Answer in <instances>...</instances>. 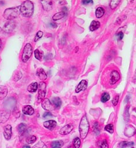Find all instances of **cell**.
I'll return each instance as SVG.
<instances>
[{"instance_id":"obj_11","label":"cell","mask_w":136,"mask_h":148,"mask_svg":"<svg viewBox=\"0 0 136 148\" xmlns=\"http://www.w3.org/2000/svg\"><path fill=\"white\" fill-rule=\"evenodd\" d=\"M87 87V82L85 80H82L76 87L75 90L76 93H79L81 91L85 90Z\"/></svg>"},{"instance_id":"obj_17","label":"cell","mask_w":136,"mask_h":148,"mask_svg":"<svg viewBox=\"0 0 136 148\" xmlns=\"http://www.w3.org/2000/svg\"><path fill=\"white\" fill-rule=\"evenodd\" d=\"M52 104L56 109H59L61 106V104H62V101H61V99L58 98V97L53 98L52 99Z\"/></svg>"},{"instance_id":"obj_23","label":"cell","mask_w":136,"mask_h":148,"mask_svg":"<svg viewBox=\"0 0 136 148\" xmlns=\"http://www.w3.org/2000/svg\"><path fill=\"white\" fill-rule=\"evenodd\" d=\"M105 13L104 9L102 8V7L97 8L95 11V15L97 18H101L104 16Z\"/></svg>"},{"instance_id":"obj_33","label":"cell","mask_w":136,"mask_h":148,"mask_svg":"<svg viewBox=\"0 0 136 148\" xmlns=\"http://www.w3.org/2000/svg\"><path fill=\"white\" fill-rule=\"evenodd\" d=\"M37 138L36 136H30L29 137L27 138L26 139V142L28 143H30V144H31V143H34L36 141Z\"/></svg>"},{"instance_id":"obj_37","label":"cell","mask_w":136,"mask_h":148,"mask_svg":"<svg viewBox=\"0 0 136 148\" xmlns=\"http://www.w3.org/2000/svg\"><path fill=\"white\" fill-rule=\"evenodd\" d=\"M119 95H116L114 99H113L112 102V104H114V106H115L117 105V103H118V101H119Z\"/></svg>"},{"instance_id":"obj_2","label":"cell","mask_w":136,"mask_h":148,"mask_svg":"<svg viewBox=\"0 0 136 148\" xmlns=\"http://www.w3.org/2000/svg\"><path fill=\"white\" fill-rule=\"evenodd\" d=\"M89 123H88L86 115H84L82 118L80 125H79V132H80L81 138L84 139L86 138L88 130H89Z\"/></svg>"},{"instance_id":"obj_13","label":"cell","mask_w":136,"mask_h":148,"mask_svg":"<svg viewBox=\"0 0 136 148\" xmlns=\"http://www.w3.org/2000/svg\"><path fill=\"white\" fill-rule=\"evenodd\" d=\"M44 127L46 128L49 130H53L56 125V122L54 120H49L44 123Z\"/></svg>"},{"instance_id":"obj_34","label":"cell","mask_w":136,"mask_h":148,"mask_svg":"<svg viewBox=\"0 0 136 148\" xmlns=\"http://www.w3.org/2000/svg\"><path fill=\"white\" fill-rule=\"evenodd\" d=\"M35 57L39 61H41L42 58V54L39 51V50H36L34 51Z\"/></svg>"},{"instance_id":"obj_7","label":"cell","mask_w":136,"mask_h":148,"mask_svg":"<svg viewBox=\"0 0 136 148\" xmlns=\"http://www.w3.org/2000/svg\"><path fill=\"white\" fill-rule=\"evenodd\" d=\"M120 76L119 72L117 71L114 70L111 73V79H110L109 84L111 85H114L119 81Z\"/></svg>"},{"instance_id":"obj_24","label":"cell","mask_w":136,"mask_h":148,"mask_svg":"<svg viewBox=\"0 0 136 148\" xmlns=\"http://www.w3.org/2000/svg\"><path fill=\"white\" fill-rule=\"evenodd\" d=\"M65 12L64 11H61L59 12H58L53 15L52 17V19L53 21H58V20H59L61 19H62V18H63L65 16Z\"/></svg>"},{"instance_id":"obj_21","label":"cell","mask_w":136,"mask_h":148,"mask_svg":"<svg viewBox=\"0 0 136 148\" xmlns=\"http://www.w3.org/2000/svg\"><path fill=\"white\" fill-rule=\"evenodd\" d=\"M27 131V127L24 124L21 123L18 126V132L21 135H22L24 134Z\"/></svg>"},{"instance_id":"obj_36","label":"cell","mask_w":136,"mask_h":148,"mask_svg":"<svg viewBox=\"0 0 136 148\" xmlns=\"http://www.w3.org/2000/svg\"><path fill=\"white\" fill-rule=\"evenodd\" d=\"M22 73H21V72L18 71L17 74H15L13 79H14L15 81H18V80H19L20 79H21V78H22Z\"/></svg>"},{"instance_id":"obj_27","label":"cell","mask_w":136,"mask_h":148,"mask_svg":"<svg viewBox=\"0 0 136 148\" xmlns=\"http://www.w3.org/2000/svg\"><path fill=\"white\" fill-rule=\"evenodd\" d=\"M120 2V1H119V0H112V1H111V2H110V7L112 10H114L118 6Z\"/></svg>"},{"instance_id":"obj_45","label":"cell","mask_w":136,"mask_h":148,"mask_svg":"<svg viewBox=\"0 0 136 148\" xmlns=\"http://www.w3.org/2000/svg\"><path fill=\"white\" fill-rule=\"evenodd\" d=\"M135 110H136V109H135Z\"/></svg>"},{"instance_id":"obj_20","label":"cell","mask_w":136,"mask_h":148,"mask_svg":"<svg viewBox=\"0 0 136 148\" xmlns=\"http://www.w3.org/2000/svg\"><path fill=\"white\" fill-rule=\"evenodd\" d=\"M100 23L98 21H92V22L91 23L90 26V30H91V32L94 31V30H97L100 27Z\"/></svg>"},{"instance_id":"obj_41","label":"cell","mask_w":136,"mask_h":148,"mask_svg":"<svg viewBox=\"0 0 136 148\" xmlns=\"http://www.w3.org/2000/svg\"><path fill=\"white\" fill-rule=\"evenodd\" d=\"M50 26H51V27H57V25H56L55 23H51V24H50Z\"/></svg>"},{"instance_id":"obj_16","label":"cell","mask_w":136,"mask_h":148,"mask_svg":"<svg viewBox=\"0 0 136 148\" xmlns=\"http://www.w3.org/2000/svg\"><path fill=\"white\" fill-rule=\"evenodd\" d=\"M42 3L44 10L50 11L52 8V2L51 1H42Z\"/></svg>"},{"instance_id":"obj_9","label":"cell","mask_w":136,"mask_h":148,"mask_svg":"<svg viewBox=\"0 0 136 148\" xmlns=\"http://www.w3.org/2000/svg\"><path fill=\"white\" fill-rule=\"evenodd\" d=\"M73 129V126L71 124H67L62 127L59 131V134L62 135H68L72 132Z\"/></svg>"},{"instance_id":"obj_43","label":"cell","mask_w":136,"mask_h":148,"mask_svg":"<svg viewBox=\"0 0 136 148\" xmlns=\"http://www.w3.org/2000/svg\"><path fill=\"white\" fill-rule=\"evenodd\" d=\"M1 46H2V41H1V40L0 39V49L1 48Z\"/></svg>"},{"instance_id":"obj_1","label":"cell","mask_w":136,"mask_h":148,"mask_svg":"<svg viewBox=\"0 0 136 148\" xmlns=\"http://www.w3.org/2000/svg\"><path fill=\"white\" fill-rule=\"evenodd\" d=\"M34 12V5L30 1H25L21 5V13L23 16L29 18Z\"/></svg>"},{"instance_id":"obj_10","label":"cell","mask_w":136,"mask_h":148,"mask_svg":"<svg viewBox=\"0 0 136 148\" xmlns=\"http://www.w3.org/2000/svg\"><path fill=\"white\" fill-rule=\"evenodd\" d=\"M3 134L5 139L10 140L12 136V126L10 125H7L5 126Z\"/></svg>"},{"instance_id":"obj_29","label":"cell","mask_w":136,"mask_h":148,"mask_svg":"<svg viewBox=\"0 0 136 148\" xmlns=\"http://www.w3.org/2000/svg\"><path fill=\"white\" fill-rule=\"evenodd\" d=\"M93 131H94L95 133L97 135H98V134H100V126H99L98 123L95 122L94 124H93Z\"/></svg>"},{"instance_id":"obj_35","label":"cell","mask_w":136,"mask_h":148,"mask_svg":"<svg viewBox=\"0 0 136 148\" xmlns=\"http://www.w3.org/2000/svg\"><path fill=\"white\" fill-rule=\"evenodd\" d=\"M42 36H43V32L42 31H39L36 34V37H35L34 38V41H37V40H39L40 38L42 37Z\"/></svg>"},{"instance_id":"obj_28","label":"cell","mask_w":136,"mask_h":148,"mask_svg":"<svg viewBox=\"0 0 136 148\" xmlns=\"http://www.w3.org/2000/svg\"><path fill=\"white\" fill-rule=\"evenodd\" d=\"M110 99V96L108 93H104L102 94L101 98V100L102 103H105L107 101H108Z\"/></svg>"},{"instance_id":"obj_44","label":"cell","mask_w":136,"mask_h":148,"mask_svg":"<svg viewBox=\"0 0 136 148\" xmlns=\"http://www.w3.org/2000/svg\"><path fill=\"white\" fill-rule=\"evenodd\" d=\"M72 148V147H69V148Z\"/></svg>"},{"instance_id":"obj_12","label":"cell","mask_w":136,"mask_h":148,"mask_svg":"<svg viewBox=\"0 0 136 148\" xmlns=\"http://www.w3.org/2000/svg\"><path fill=\"white\" fill-rule=\"evenodd\" d=\"M10 115V112L8 111L0 110V123H5Z\"/></svg>"},{"instance_id":"obj_4","label":"cell","mask_w":136,"mask_h":148,"mask_svg":"<svg viewBox=\"0 0 136 148\" xmlns=\"http://www.w3.org/2000/svg\"><path fill=\"white\" fill-rule=\"evenodd\" d=\"M33 53V47L30 43H27L24 46L22 55V61L23 62H27Z\"/></svg>"},{"instance_id":"obj_22","label":"cell","mask_w":136,"mask_h":148,"mask_svg":"<svg viewBox=\"0 0 136 148\" xmlns=\"http://www.w3.org/2000/svg\"><path fill=\"white\" fill-rule=\"evenodd\" d=\"M63 145V142L61 140L53 141L51 143L52 148H61Z\"/></svg>"},{"instance_id":"obj_39","label":"cell","mask_w":136,"mask_h":148,"mask_svg":"<svg viewBox=\"0 0 136 148\" xmlns=\"http://www.w3.org/2000/svg\"><path fill=\"white\" fill-rule=\"evenodd\" d=\"M52 114L50 112H45V113L44 114H43V118H47V117H52Z\"/></svg>"},{"instance_id":"obj_14","label":"cell","mask_w":136,"mask_h":148,"mask_svg":"<svg viewBox=\"0 0 136 148\" xmlns=\"http://www.w3.org/2000/svg\"><path fill=\"white\" fill-rule=\"evenodd\" d=\"M37 76L42 81H45L47 78V75L42 68H39L36 71Z\"/></svg>"},{"instance_id":"obj_8","label":"cell","mask_w":136,"mask_h":148,"mask_svg":"<svg viewBox=\"0 0 136 148\" xmlns=\"http://www.w3.org/2000/svg\"><path fill=\"white\" fill-rule=\"evenodd\" d=\"M42 106L45 110L50 111L53 110V106L48 99H44L42 102Z\"/></svg>"},{"instance_id":"obj_32","label":"cell","mask_w":136,"mask_h":148,"mask_svg":"<svg viewBox=\"0 0 136 148\" xmlns=\"http://www.w3.org/2000/svg\"><path fill=\"white\" fill-rule=\"evenodd\" d=\"M33 148H48L46 145L45 143L42 142V141H40L37 144L33 146Z\"/></svg>"},{"instance_id":"obj_25","label":"cell","mask_w":136,"mask_h":148,"mask_svg":"<svg viewBox=\"0 0 136 148\" xmlns=\"http://www.w3.org/2000/svg\"><path fill=\"white\" fill-rule=\"evenodd\" d=\"M134 145V142H127V141H122L119 143L120 147L122 148H126L127 147H130Z\"/></svg>"},{"instance_id":"obj_15","label":"cell","mask_w":136,"mask_h":148,"mask_svg":"<svg viewBox=\"0 0 136 148\" xmlns=\"http://www.w3.org/2000/svg\"><path fill=\"white\" fill-rule=\"evenodd\" d=\"M22 111L24 114L31 115L34 113V110L31 106L27 105L24 106L22 109Z\"/></svg>"},{"instance_id":"obj_30","label":"cell","mask_w":136,"mask_h":148,"mask_svg":"<svg viewBox=\"0 0 136 148\" xmlns=\"http://www.w3.org/2000/svg\"><path fill=\"white\" fill-rule=\"evenodd\" d=\"M81 145V141L80 138H76L73 141V146H74V148H79Z\"/></svg>"},{"instance_id":"obj_6","label":"cell","mask_w":136,"mask_h":148,"mask_svg":"<svg viewBox=\"0 0 136 148\" xmlns=\"http://www.w3.org/2000/svg\"><path fill=\"white\" fill-rule=\"evenodd\" d=\"M15 27H16V23H15V22L13 21H9L4 25L3 29L7 33H10V32H11L15 29Z\"/></svg>"},{"instance_id":"obj_5","label":"cell","mask_w":136,"mask_h":148,"mask_svg":"<svg viewBox=\"0 0 136 148\" xmlns=\"http://www.w3.org/2000/svg\"><path fill=\"white\" fill-rule=\"evenodd\" d=\"M47 85L44 82H41L39 85V99L43 100L46 95Z\"/></svg>"},{"instance_id":"obj_3","label":"cell","mask_w":136,"mask_h":148,"mask_svg":"<svg viewBox=\"0 0 136 148\" xmlns=\"http://www.w3.org/2000/svg\"><path fill=\"white\" fill-rule=\"evenodd\" d=\"M21 13V6L14 8H7L5 10L3 14V16L8 20L12 21L18 17Z\"/></svg>"},{"instance_id":"obj_40","label":"cell","mask_w":136,"mask_h":148,"mask_svg":"<svg viewBox=\"0 0 136 148\" xmlns=\"http://www.w3.org/2000/svg\"><path fill=\"white\" fill-rule=\"evenodd\" d=\"M82 3H83V4H84V5H87V4H89L90 3H91V4H93V1L92 0H88V1H87V0H85V1H82Z\"/></svg>"},{"instance_id":"obj_31","label":"cell","mask_w":136,"mask_h":148,"mask_svg":"<svg viewBox=\"0 0 136 148\" xmlns=\"http://www.w3.org/2000/svg\"><path fill=\"white\" fill-rule=\"evenodd\" d=\"M105 129L106 131L109 132V133L112 134L113 132H114V125H113V124H112L106 125L105 127Z\"/></svg>"},{"instance_id":"obj_26","label":"cell","mask_w":136,"mask_h":148,"mask_svg":"<svg viewBox=\"0 0 136 148\" xmlns=\"http://www.w3.org/2000/svg\"><path fill=\"white\" fill-rule=\"evenodd\" d=\"M98 146L99 148H109L108 142L106 139H102L98 142Z\"/></svg>"},{"instance_id":"obj_46","label":"cell","mask_w":136,"mask_h":148,"mask_svg":"<svg viewBox=\"0 0 136 148\" xmlns=\"http://www.w3.org/2000/svg\"></svg>"},{"instance_id":"obj_42","label":"cell","mask_w":136,"mask_h":148,"mask_svg":"<svg viewBox=\"0 0 136 148\" xmlns=\"http://www.w3.org/2000/svg\"><path fill=\"white\" fill-rule=\"evenodd\" d=\"M22 148H30V147L28 145H24V146H23Z\"/></svg>"},{"instance_id":"obj_19","label":"cell","mask_w":136,"mask_h":148,"mask_svg":"<svg viewBox=\"0 0 136 148\" xmlns=\"http://www.w3.org/2000/svg\"><path fill=\"white\" fill-rule=\"evenodd\" d=\"M38 89V84L37 82L32 83L27 87V90L30 93H34Z\"/></svg>"},{"instance_id":"obj_38","label":"cell","mask_w":136,"mask_h":148,"mask_svg":"<svg viewBox=\"0 0 136 148\" xmlns=\"http://www.w3.org/2000/svg\"><path fill=\"white\" fill-rule=\"evenodd\" d=\"M117 38H118L119 40H121L122 38H123L124 35H123V32H119V33H117Z\"/></svg>"},{"instance_id":"obj_18","label":"cell","mask_w":136,"mask_h":148,"mask_svg":"<svg viewBox=\"0 0 136 148\" xmlns=\"http://www.w3.org/2000/svg\"><path fill=\"white\" fill-rule=\"evenodd\" d=\"M8 94V89L4 86H0V100L4 99Z\"/></svg>"}]
</instances>
